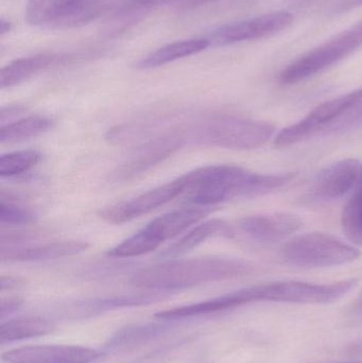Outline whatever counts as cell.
Segmentation results:
<instances>
[{"label":"cell","instance_id":"1","mask_svg":"<svg viewBox=\"0 0 362 363\" xmlns=\"http://www.w3.org/2000/svg\"><path fill=\"white\" fill-rule=\"evenodd\" d=\"M189 205L214 207L233 199H253L276 191L295 174H265L232 165L206 166L185 174Z\"/></svg>","mask_w":362,"mask_h":363},{"label":"cell","instance_id":"2","mask_svg":"<svg viewBox=\"0 0 362 363\" xmlns=\"http://www.w3.org/2000/svg\"><path fill=\"white\" fill-rule=\"evenodd\" d=\"M256 269L252 262L236 258L167 260L140 269L133 273L130 281L135 287L166 292L248 277Z\"/></svg>","mask_w":362,"mask_h":363},{"label":"cell","instance_id":"3","mask_svg":"<svg viewBox=\"0 0 362 363\" xmlns=\"http://www.w3.org/2000/svg\"><path fill=\"white\" fill-rule=\"evenodd\" d=\"M182 128L187 144L230 150L261 148L276 133L269 121L227 113L212 114Z\"/></svg>","mask_w":362,"mask_h":363},{"label":"cell","instance_id":"4","mask_svg":"<svg viewBox=\"0 0 362 363\" xmlns=\"http://www.w3.org/2000/svg\"><path fill=\"white\" fill-rule=\"evenodd\" d=\"M356 279L332 284L284 281L247 287L249 304L284 303V304L322 305L341 300L356 288Z\"/></svg>","mask_w":362,"mask_h":363},{"label":"cell","instance_id":"5","mask_svg":"<svg viewBox=\"0 0 362 363\" xmlns=\"http://www.w3.org/2000/svg\"><path fill=\"white\" fill-rule=\"evenodd\" d=\"M361 251L324 233L298 235L283 245L281 258L300 268L317 269L342 266L358 259Z\"/></svg>","mask_w":362,"mask_h":363},{"label":"cell","instance_id":"6","mask_svg":"<svg viewBox=\"0 0 362 363\" xmlns=\"http://www.w3.org/2000/svg\"><path fill=\"white\" fill-rule=\"evenodd\" d=\"M361 47L362 21L289 64L278 81L283 85L297 84L324 72Z\"/></svg>","mask_w":362,"mask_h":363},{"label":"cell","instance_id":"7","mask_svg":"<svg viewBox=\"0 0 362 363\" xmlns=\"http://www.w3.org/2000/svg\"><path fill=\"white\" fill-rule=\"evenodd\" d=\"M362 108V89L341 97L323 102L302 121L283 129L274 138L278 148L295 146L323 132L329 134L333 128Z\"/></svg>","mask_w":362,"mask_h":363},{"label":"cell","instance_id":"8","mask_svg":"<svg viewBox=\"0 0 362 363\" xmlns=\"http://www.w3.org/2000/svg\"><path fill=\"white\" fill-rule=\"evenodd\" d=\"M108 0H28L26 19L35 27L68 29L87 25L103 12Z\"/></svg>","mask_w":362,"mask_h":363},{"label":"cell","instance_id":"9","mask_svg":"<svg viewBox=\"0 0 362 363\" xmlns=\"http://www.w3.org/2000/svg\"><path fill=\"white\" fill-rule=\"evenodd\" d=\"M186 145L182 127L162 131L136 149L135 153L111 174L114 182L131 180L174 155Z\"/></svg>","mask_w":362,"mask_h":363},{"label":"cell","instance_id":"10","mask_svg":"<svg viewBox=\"0 0 362 363\" xmlns=\"http://www.w3.org/2000/svg\"><path fill=\"white\" fill-rule=\"evenodd\" d=\"M186 188L187 181L184 174L176 180L148 190L131 200L106 207L98 215L108 223H125L171 202L176 196L185 194Z\"/></svg>","mask_w":362,"mask_h":363},{"label":"cell","instance_id":"11","mask_svg":"<svg viewBox=\"0 0 362 363\" xmlns=\"http://www.w3.org/2000/svg\"><path fill=\"white\" fill-rule=\"evenodd\" d=\"M293 23V15L290 12L276 11L254 18L221 26L206 38L210 40V46H227L273 35L286 29Z\"/></svg>","mask_w":362,"mask_h":363},{"label":"cell","instance_id":"12","mask_svg":"<svg viewBox=\"0 0 362 363\" xmlns=\"http://www.w3.org/2000/svg\"><path fill=\"white\" fill-rule=\"evenodd\" d=\"M302 226L301 218L293 213H261L238 220L236 230L253 242L267 245L287 240Z\"/></svg>","mask_w":362,"mask_h":363},{"label":"cell","instance_id":"13","mask_svg":"<svg viewBox=\"0 0 362 363\" xmlns=\"http://www.w3.org/2000/svg\"><path fill=\"white\" fill-rule=\"evenodd\" d=\"M361 167L358 160L346 159L325 168L312 182L307 200L322 203L341 198L356 187Z\"/></svg>","mask_w":362,"mask_h":363},{"label":"cell","instance_id":"14","mask_svg":"<svg viewBox=\"0 0 362 363\" xmlns=\"http://www.w3.org/2000/svg\"><path fill=\"white\" fill-rule=\"evenodd\" d=\"M101 352L80 345H33L2 354L6 363H96Z\"/></svg>","mask_w":362,"mask_h":363},{"label":"cell","instance_id":"15","mask_svg":"<svg viewBox=\"0 0 362 363\" xmlns=\"http://www.w3.org/2000/svg\"><path fill=\"white\" fill-rule=\"evenodd\" d=\"M81 59L80 55L65 52H43L14 60L2 67L0 87L16 86L49 69L69 65Z\"/></svg>","mask_w":362,"mask_h":363},{"label":"cell","instance_id":"16","mask_svg":"<svg viewBox=\"0 0 362 363\" xmlns=\"http://www.w3.org/2000/svg\"><path fill=\"white\" fill-rule=\"evenodd\" d=\"M89 247V243L77 240L57 241L26 247H1L0 260L2 262H46L70 257L83 253Z\"/></svg>","mask_w":362,"mask_h":363},{"label":"cell","instance_id":"17","mask_svg":"<svg viewBox=\"0 0 362 363\" xmlns=\"http://www.w3.org/2000/svg\"><path fill=\"white\" fill-rule=\"evenodd\" d=\"M212 211H214V207L189 205L155 218L145 228L162 245L164 241L174 239L182 234L187 228L210 215Z\"/></svg>","mask_w":362,"mask_h":363},{"label":"cell","instance_id":"18","mask_svg":"<svg viewBox=\"0 0 362 363\" xmlns=\"http://www.w3.org/2000/svg\"><path fill=\"white\" fill-rule=\"evenodd\" d=\"M234 235H235V230L227 222L220 219L208 220L189 230L180 240L162 252L159 257L165 259L179 257L199 247L208 239L215 238V237L232 238Z\"/></svg>","mask_w":362,"mask_h":363},{"label":"cell","instance_id":"19","mask_svg":"<svg viewBox=\"0 0 362 363\" xmlns=\"http://www.w3.org/2000/svg\"><path fill=\"white\" fill-rule=\"evenodd\" d=\"M210 46L208 38H191L170 43L142 57L137 63L138 69H152L171 63L183 57L197 55Z\"/></svg>","mask_w":362,"mask_h":363},{"label":"cell","instance_id":"20","mask_svg":"<svg viewBox=\"0 0 362 363\" xmlns=\"http://www.w3.org/2000/svg\"><path fill=\"white\" fill-rule=\"evenodd\" d=\"M55 325L42 317H19L4 321L0 326V345H9L25 339L51 334Z\"/></svg>","mask_w":362,"mask_h":363},{"label":"cell","instance_id":"21","mask_svg":"<svg viewBox=\"0 0 362 363\" xmlns=\"http://www.w3.org/2000/svg\"><path fill=\"white\" fill-rule=\"evenodd\" d=\"M53 125L55 121L45 116H30L19 119L0 128V143L11 144L23 142L46 133L52 129Z\"/></svg>","mask_w":362,"mask_h":363},{"label":"cell","instance_id":"22","mask_svg":"<svg viewBox=\"0 0 362 363\" xmlns=\"http://www.w3.org/2000/svg\"><path fill=\"white\" fill-rule=\"evenodd\" d=\"M165 292L154 291L150 294H137V296H115V298H102V300L89 301L78 305L81 313H97L103 311H112V309L123 308V307L142 306V305L150 304L155 301L161 300Z\"/></svg>","mask_w":362,"mask_h":363},{"label":"cell","instance_id":"23","mask_svg":"<svg viewBox=\"0 0 362 363\" xmlns=\"http://www.w3.org/2000/svg\"><path fill=\"white\" fill-rule=\"evenodd\" d=\"M159 245H161L155 240L149 230L146 228H142V230L110 250L108 255L115 258L138 257L155 251Z\"/></svg>","mask_w":362,"mask_h":363},{"label":"cell","instance_id":"24","mask_svg":"<svg viewBox=\"0 0 362 363\" xmlns=\"http://www.w3.org/2000/svg\"><path fill=\"white\" fill-rule=\"evenodd\" d=\"M342 232L355 245L362 247V188H357L341 213Z\"/></svg>","mask_w":362,"mask_h":363},{"label":"cell","instance_id":"25","mask_svg":"<svg viewBox=\"0 0 362 363\" xmlns=\"http://www.w3.org/2000/svg\"><path fill=\"white\" fill-rule=\"evenodd\" d=\"M167 330V325L161 323H149L146 325L129 326L119 330L108 343L110 349H121L145 342L155 338Z\"/></svg>","mask_w":362,"mask_h":363},{"label":"cell","instance_id":"26","mask_svg":"<svg viewBox=\"0 0 362 363\" xmlns=\"http://www.w3.org/2000/svg\"><path fill=\"white\" fill-rule=\"evenodd\" d=\"M42 160V155L35 150L16 151L0 157V176L13 178L30 172Z\"/></svg>","mask_w":362,"mask_h":363},{"label":"cell","instance_id":"27","mask_svg":"<svg viewBox=\"0 0 362 363\" xmlns=\"http://www.w3.org/2000/svg\"><path fill=\"white\" fill-rule=\"evenodd\" d=\"M36 221V215L29 208L12 202L1 200L0 203V223L8 225H28Z\"/></svg>","mask_w":362,"mask_h":363},{"label":"cell","instance_id":"28","mask_svg":"<svg viewBox=\"0 0 362 363\" xmlns=\"http://www.w3.org/2000/svg\"><path fill=\"white\" fill-rule=\"evenodd\" d=\"M362 128V108L357 111L354 114L351 115L346 121L334 128L331 134L346 133V132L353 131V130Z\"/></svg>","mask_w":362,"mask_h":363},{"label":"cell","instance_id":"29","mask_svg":"<svg viewBox=\"0 0 362 363\" xmlns=\"http://www.w3.org/2000/svg\"><path fill=\"white\" fill-rule=\"evenodd\" d=\"M21 301L19 298H2L1 302H0V319H1V322L4 321L6 318L10 317L13 313H16L19 308H21Z\"/></svg>","mask_w":362,"mask_h":363},{"label":"cell","instance_id":"30","mask_svg":"<svg viewBox=\"0 0 362 363\" xmlns=\"http://www.w3.org/2000/svg\"><path fill=\"white\" fill-rule=\"evenodd\" d=\"M27 111V108H23V106H4L0 111V123L2 125H8L9 123L16 117L21 116V114Z\"/></svg>","mask_w":362,"mask_h":363},{"label":"cell","instance_id":"31","mask_svg":"<svg viewBox=\"0 0 362 363\" xmlns=\"http://www.w3.org/2000/svg\"><path fill=\"white\" fill-rule=\"evenodd\" d=\"M362 6V0H339L335 6L336 12H346Z\"/></svg>","mask_w":362,"mask_h":363},{"label":"cell","instance_id":"32","mask_svg":"<svg viewBox=\"0 0 362 363\" xmlns=\"http://www.w3.org/2000/svg\"><path fill=\"white\" fill-rule=\"evenodd\" d=\"M19 283H21V281L16 279V277H2L1 281H0V288H1V291L10 290L12 289V288L17 287Z\"/></svg>","mask_w":362,"mask_h":363},{"label":"cell","instance_id":"33","mask_svg":"<svg viewBox=\"0 0 362 363\" xmlns=\"http://www.w3.org/2000/svg\"><path fill=\"white\" fill-rule=\"evenodd\" d=\"M176 4L184 8H195V6H202L206 2L212 1V0H174Z\"/></svg>","mask_w":362,"mask_h":363},{"label":"cell","instance_id":"34","mask_svg":"<svg viewBox=\"0 0 362 363\" xmlns=\"http://www.w3.org/2000/svg\"><path fill=\"white\" fill-rule=\"evenodd\" d=\"M353 311L357 313H362V291L357 296L352 307Z\"/></svg>","mask_w":362,"mask_h":363},{"label":"cell","instance_id":"35","mask_svg":"<svg viewBox=\"0 0 362 363\" xmlns=\"http://www.w3.org/2000/svg\"><path fill=\"white\" fill-rule=\"evenodd\" d=\"M11 23H9L8 21H6V19L2 18L1 23H0V33H1V35H4V34L9 33L11 30Z\"/></svg>","mask_w":362,"mask_h":363},{"label":"cell","instance_id":"36","mask_svg":"<svg viewBox=\"0 0 362 363\" xmlns=\"http://www.w3.org/2000/svg\"><path fill=\"white\" fill-rule=\"evenodd\" d=\"M130 1L133 2V4H138V6H151V4L165 1V0H130Z\"/></svg>","mask_w":362,"mask_h":363},{"label":"cell","instance_id":"37","mask_svg":"<svg viewBox=\"0 0 362 363\" xmlns=\"http://www.w3.org/2000/svg\"><path fill=\"white\" fill-rule=\"evenodd\" d=\"M357 188H362V167L361 174H359L358 183H357L356 189Z\"/></svg>","mask_w":362,"mask_h":363},{"label":"cell","instance_id":"38","mask_svg":"<svg viewBox=\"0 0 362 363\" xmlns=\"http://www.w3.org/2000/svg\"><path fill=\"white\" fill-rule=\"evenodd\" d=\"M346 363H353V362H346Z\"/></svg>","mask_w":362,"mask_h":363}]
</instances>
